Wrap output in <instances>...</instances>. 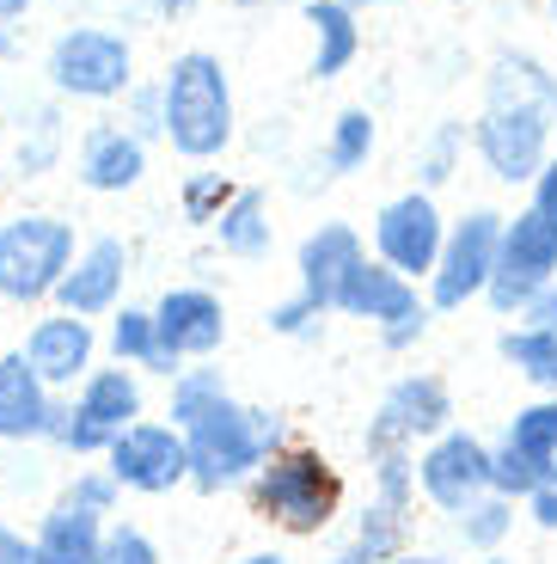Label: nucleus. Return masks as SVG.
Returning a JSON list of instances; mask_svg holds the SVG:
<instances>
[{"instance_id":"f257e3e1","label":"nucleus","mask_w":557,"mask_h":564,"mask_svg":"<svg viewBox=\"0 0 557 564\" xmlns=\"http://www.w3.org/2000/svg\"><path fill=\"white\" fill-rule=\"evenodd\" d=\"M557 123V80L533 56H502L490 68V111L478 123V154L509 184L545 166V135Z\"/></svg>"},{"instance_id":"f03ea898","label":"nucleus","mask_w":557,"mask_h":564,"mask_svg":"<svg viewBox=\"0 0 557 564\" xmlns=\"http://www.w3.org/2000/svg\"><path fill=\"white\" fill-rule=\"evenodd\" d=\"M166 135L178 154L209 160L227 148L233 135V99H227V74L215 56L190 50V56L172 62L166 74Z\"/></svg>"},{"instance_id":"7ed1b4c3","label":"nucleus","mask_w":557,"mask_h":564,"mask_svg":"<svg viewBox=\"0 0 557 564\" xmlns=\"http://www.w3.org/2000/svg\"><path fill=\"white\" fill-rule=\"evenodd\" d=\"M343 503V479L319 448H282L258 466V516L282 522L288 534H319Z\"/></svg>"},{"instance_id":"20e7f679","label":"nucleus","mask_w":557,"mask_h":564,"mask_svg":"<svg viewBox=\"0 0 557 564\" xmlns=\"http://www.w3.org/2000/svg\"><path fill=\"white\" fill-rule=\"evenodd\" d=\"M74 264V227L56 215H19L0 227V295L43 301Z\"/></svg>"},{"instance_id":"39448f33","label":"nucleus","mask_w":557,"mask_h":564,"mask_svg":"<svg viewBox=\"0 0 557 564\" xmlns=\"http://www.w3.org/2000/svg\"><path fill=\"white\" fill-rule=\"evenodd\" d=\"M135 417H141V387H135V375L117 362V368H92V375H86L80 399L50 417V436L74 454H105L117 430H129Z\"/></svg>"},{"instance_id":"423d86ee","label":"nucleus","mask_w":557,"mask_h":564,"mask_svg":"<svg viewBox=\"0 0 557 564\" xmlns=\"http://www.w3.org/2000/svg\"><path fill=\"white\" fill-rule=\"evenodd\" d=\"M178 436H184L190 485H203V491H221V485L245 479L251 466H264V448H258V436H251V411L233 405V399L209 405L190 430H178Z\"/></svg>"},{"instance_id":"0eeeda50","label":"nucleus","mask_w":557,"mask_h":564,"mask_svg":"<svg viewBox=\"0 0 557 564\" xmlns=\"http://www.w3.org/2000/svg\"><path fill=\"white\" fill-rule=\"evenodd\" d=\"M557 270V221L539 209H521L515 221L502 227V246H496V270H490L484 295L496 301L502 313L527 307Z\"/></svg>"},{"instance_id":"6e6552de","label":"nucleus","mask_w":557,"mask_h":564,"mask_svg":"<svg viewBox=\"0 0 557 564\" xmlns=\"http://www.w3.org/2000/svg\"><path fill=\"white\" fill-rule=\"evenodd\" d=\"M117 503V479L111 473H80L74 491L62 497L37 528V564H92L98 540H105V516Z\"/></svg>"},{"instance_id":"1a4fd4ad","label":"nucleus","mask_w":557,"mask_h":564,"mask_svg":"<svg viewBox=\"0 0 557 564\" xmlns=\"http://www.w3.org/2000/svg\"><path fill=\"white\" fill-rule=\"evenodd\" d=\"M331 307L356 313V319H380V325H386V344H392V350H404L411 338H423V325H429V307L417 301V289H411L398 270L368 264V258L343 276V289H337Z\"/></svg>"},{"instance_id":"9d476101","label":"nucleus","mask_w":557,"mask_h":564,"mask_svg":"<svg viewBox=\"0 0 557 564\" xmlns=\"http://www.w3.org/2000/svg\"><path fill=\"white\" fill-rule=\"evenodd\" d=\"M111 473L117 479V491H148V497H160V491H172V485H184L190 479V466H184V436L172 430V423H129V430H117L111 436Z\"/></svg>"},{"instance_id":"9b49d317","label":"nucleus","mask_w":557,"mask_h":564,"mask_svg":"<svg viewBox=\"0 0 557 564\" xmlns=\"http://www.w3.org/2000/svg\"><path fill=\"white\" fill-rule=\"evenodd\" d=\"M496 246H502V215L478 209L466 215L454 234L441 240V258H435V307H466L472 295H484L490 270H496Z\"/></svg>"},{"instance_id":"f8f14e48","label":"nucleus","mask_w":557,"mask_h":564,"mask_svg":"<svg viewBox=\"0 0 557 564\" xmlns=\"http://www.w3.org/2000/svg\"><path fill=\"white\" fill-rule=\"evenodd\" d=\"M50 74L74 99H111V93L129 86V43L111 37V31H92V25L68 31L50 50Z\"/></svg>"},{"instance_id":"ddd939ff","label":"nucleus","mask_w":557,"mask_h":564,"mask_svg":"<svg viewBox=\"0 0 557 564\" xmlns=\"http://www.w3.org/2000/svg\"><path fill=\"white\" fill-rule=\"evenodd\" d=\"M447 417H454L447 387L435 381V375H404V381L380 399L374 423H368V448H374V454H398V448H411L417 436L447 430Z\"/></svg>"},{"instance_id":"4468645a","label":"nucleus","mask_w":557,"mask_h":564,"mask_svg":"<svg viewBox=\"0 0 557 564\" xmlns=\"http://www.w3.org/2000/svg\"><path fill=\"white\" fill-rule=\"evenodd\" d=\"M374 240H380V264L398 270V276L411 282V276H429V270H435L447 234H441V215H435V203L411 191V197H398V203H386V209H380Z\"/></svg>"},{"instance_id":"2eb2a0df","label":"nucleus","mask_w":557,"mask_h":564,"mask_svg":"<svg viewBox=\"0 0 557 564\" xmlns=\"http://www.w3.org/2000/svg\"><path fill=\"white\" fill-rule=\"evenodd\" d=\"M417 479L429 491V503H441L447 516H460V509H472L490 491V448L478 436H466V430H447L417 460Z\"/></svg>"},{"instance_id":"dca6fc26","label":"nucleus","mask_w":557,"mask_h":564,"mask_svg":"<svg viewBox=\"0 0 557 564\" xmlns=\"http://www.w3.org/2000/svg\"><path fill=\"white\" fill-rule=\"evenodd\" d=\"M154 338H160V356H166V362H178V356H209L215 344L227 338V313H221V301L203 295V289H172L154 307Z\"/></svg>"},{"instance_id":"f3484780","label":"nucleus","mask_w":557,"mask_h":564,"mask_svg":"<svg viewBox=\"0 0 557 564\" xmlns=\"http://www.w3.org/2000/svg\"><path fill=\"white\" fill-rule=\"evenodd\" d=\"M92 325L74 319V313H62V319H37L31 325V338H25V368L37 375L43 387H74L92 375Z\"/></svg>"},{"instance_id":"a211bd4d","label":"nucleus","mask_w":557,"mask_h":564,"mask_svg":"<svg viewBox=\"0 0 557 564\" xmlns=\"http://www.w3.org/2000/svg\"><path fill=\"white\" fill-rule=\"evenodd\" d=\"M123 270H129L123 240H92V246H86V252L68 264V276L56 282L62 313H74V319H92V313L117 307V295H123Z\"/></svg>"},{"instance_id":"6ab92c4d","label":"nucleus","mask_w":557,"mask_h":564,"mask_svg":"<svg viewBox=\"0 0 557 564\" xmlns=\"http://www.w3.org/2000/svg\"><path fill=\"white\" fill-rule=\"evenodd\" d=\"M356 264H362V240H356L343 221H325L319 234H307V246H301V301H307L313 313H325Z\"/></svg>"},{"instance_id":"aec40b11","label":"nucleus","mask_w":557,"mask_h":564,"mask_svg":"<svg viewBox=\"0 0 557 564\" xmlns=\"http://www.w3.org/2000/svg\"><path fill=\"white\" fill-rule=\"evenodd\" d=\"M50 387L25 368V356H0V442H31L50 436Z\"/></svg>"},{"instance_id":"412c9836","label":"nucleus","mask_w":557,"mask_h":564,"mask_svg":"<svg viewBox=\"0 0 557 564\" xmlns=\"http://www.w3.org/2000/svg\"><path fill=\"white\" fill-rule=\"evenodd\" d=\"M148 172V154H141V141L123 135V129H92L80 148V178L92 191H129V184Z\"/></svg>"},{"instance_id":"4be33fe9","label":"nucleus","mask_w":557,"mask_h":564,"mask_svg":"<svg viewBox=\"0 0 557 564\" xmlns=\"http://www.w3.org/2000/svg\"><path fill=\"white\" fill-rule=\"evenodd\" d=\"M307 25L319 31V56H313V74L319 80H331V74H343L349 62H356V19H349L343 0H313L307 7Z\"/></svg>"},{"instance_id":"5701e85b","label":"nucleus","mask_w":557,"mask_h":564,"mask_svg":"<svg viewBox=\"0 0 557 564\" xmlns=\"http://www.w3.org/2000/svg\"><path fill=\"white\" fill-rule=\"evenodd\" d=\"M215 227H221L227 252H239V258L270 252V203H264V191H233V203L215 215Z\"/></svg>"},{"instance_id":"b1692460","label":"nucleus","mask_w":557,"mask_h":564,"mask_svg":"<svg viewBox=\"0 0 557 564\" xmlns=\"http://www.w3.org/2000/svg\"><path fill=\"white\" fill-rule=\"evenodd\" d=\"M111 350H117V362H135V368H160V375H178V362H166V356H160L154 313H141V307H123V319L111 325Z\"/></svg>"},{"instance_id":"393cba45","label":"nucleus","mask_w":557,"mask_h":564,"mask_svg":"<svg viewBox=\"0 0 557 564\" xmlns=\"http://www.w3.org/2000/svg\"><path fill=\"white\" fill-rule=\"evenodd\" d=\"M227 387H221V368H178L172 375V430H190L209 405H221Z\"/></svg>"},{"instance_id":"a878e982","label":"nucleus","mask_w":557,"mask_h":564,"mask_svg":"<svg viewBox=\"0 0 557 564\" xmlns=\"http://www.w3.org/2000/svg\"><path fill=\"white\" fill-rule=\"evenodd\" d=\"M502 356L533 375L539 387H557V332H539V325H521V332H502Z\"/></svg>"},{"instance_id":"bb28decb","label":"nucleus","mask_w":557,"mask_h":564,"mask_svg":"<svg viewBox=\"0 0 557 564\" xmlns=\"http://www.w3.org/2000/svg\"><path fill=\"white\" fill-rule=\"evenodd\" d=\"M509 448L527 454V460H539V466L557 460V399H545V405H527L515 423H509Z\"/></svg>"},{"instance_id":"cd10ccee","label":"nucleus","mask_w":557,"mask_h":564,"mask_svg":"<svg viewBox=\"0 0 557 564\" xmlns=\"http://www.w3.org/2000/svg\"><path fill=\"white\" fill-rule=\"evenodd\" d=\"M539 485H545V466H539V460L515 454L509 442L490 454V491H496V497H509V503H515V497H533Z\"/></svg>"},{"instance_id":"c85d7f7f","label":"nucleus","mask_w":557,"mask_h":564,"mask_svg":"<svg viewBox=\"0 0 557 564\" xmlns=\"http://www.w3.org/2000/svg\"><path fill=\"white\" fill-rule=\"evenodd\" d=\"M368 148H374V117L368 111H343L331 129V148H325V160H331V172H356L368 160Z\"/></svg>"},{"instance_id":"c756f323","label":"nucleus","mask_w":557,"mask_h":564,"mask_svg":"<svg viewBox=\"0 0 557 564\" xmlns=\"http://www.w3.org/2000/svg\"><path fill=\"white\" fill-rule=\"evenodd\" d=\"M460 528H466V546H496L509 528H515V503L496 491H484L472 509H460Z\"/></svg>"},{"instance_id":"7c9ffc66","label":"nucleus","mask_w":557,"mask_h":564,"mask_svg":"<svg viewBox=\"0 0 557 564\" xmlns=\"http://www.w3.org/2000/svg\"><path fill=\"white\" fill-rule=\"evenodd\" d=\"M92 564H160V552H154V540L141 534V528L123 522V528H105Z\"/></svg>"},{"instance_id":"2f4dec72","label":"nucleus","mask_w":557,"mask_h":564,"mask_svg":"<svg viewBox=\"0 0 557 564\" xmlns=\"http://www.w3.org/2000/svg\"><path fill=\"white\" fill-rule=\"evenodd\" d=\"M227 203H233V184H227L221 172H196V178L184 184V221H215Z\"/></svg>"},{"instance_id":"473e14b6","label":"nucleus","mask_w":557,"mask_h":564,"mask_svg":"<svg viewBox=\"0 0 557 564\" xmlns=\"http://www.w3.org/2000/svg\"><path fill=\"white\" fill-rule=\"evenodd\" d=\"M251 436H258V448H264V460H270V454H282V442H288V423H282L276 411H251Z\"/></svg>"},{"instance_id":"72a5a7b5","label":"nucleus","mask_w":557,"mask_h":564,"mask_svg":"<svg viewBox=\"0 0 557 564\" xmlns=\"http://www.w3.org/2000/svg\"><path fill=\"white\" fill-rule=\"evenodd\" d=\"M527 325H539V332H557V282H545L539 295L527 301Z\"/></svg>"},{"instance_id":"f704fd0d","label":"nucleus","mask_w":557,"mask_h":564,"mask_svg":"<svg viewBox=\"0 0 557 564\" xmlns=\"http://www.w3.org/2000/svg\"><path fill=\"white\" fill-rule=\"evenodd\" d=\"M533 184H539V203H533V209L557 221V160H545V166L533 172Z\"/></svg>"},{"instance_id":"c9c22d12","label":"nucleus","mask_w":557,"mask_h":564,"mask_svg":"<svg viewBox=\"0 0 557 564\" xmlns=\"http://www.w3.org/2000/svg\"><path fill=\"white\" fill-rule=\"evenodd\" d=\"M0 564H37V546L13 528H0Z\"/></svg>"},{"instance_id":"e433bc0d","label":"nucleus","mask_w":557,"mask_h":564,"mask_svg":"<svg viewBox=\"0 0 557 564\" xmlns=\"http://www.w3.org/2000/svg\"><path fill=\"white\" fill-rule=\"evenodd\" d=\"M527 503H533V522L551 528V534H557V485H539V491H533Z\"/></svg>"},{"instance_id":"4c0bfd02","label":"nucleus","mask_w":557,"mask_h":564,"mask_svg":"<svg viewBox=\"0 0 557 564\" xmlns=\"http://www.w3.org/2000/svg\"><path fill=\"white\" fill-rule=\"evenodd\" d=\"M331 564H386V558H380V552H368L362 540H356V546H343V552H337Z\"/></svg>"},{"instance_id":"58836bf2","label":"nucleus","mask_w":557,"mask_h":564,"mask_svg":"<svg viewBox=\"0 0 557 564\" xmlns=\"http://www.w3.org/2000/svg\"><path fill=\"white\" fill-rule=\"evenodd\" d=\"M239 564H288L282 552H251V558H239Z\"/></svg>"},{"instance_id":"ea45409f","label":"nucleus","mask_w":557,"mask_h":564,"mask_svg":"<svg viewBox=\"0 0 557 564\" xmlns=\"http://www.w3.org/2000/svg\"><path fill=\"white\" fill-rule=\"evenodd\" d=\"M0 13L13 19V13H25V0H0Z\"/></svg>"},{"instance_id":"a19ab883","label":"nucleus","mask_w":557,"mask_h":564,"mask_svg":"<svg viewBox=\"0 0 557 564\" xmlns=\"http://www.w3.org/2000/svg\"><path fill=\"white\" fill-rule=\"evenodd\" d=\"M386 564H447V558H386Z\"/></svg>"},{"instance_id":"79ce46f5","label":"nucleus","mask_w":557,"mask_h":564,"mask_svg":"<svg viewBox=\"0 0 557 564\" xmlns=\"http://www.w3.org/2000/svg\"><path fill=\"white\" fill-rule=\"evenodd\" d=\"M545 485H557V460H551V466H545Z\"/></svg>"},{"instance_id":"37998d69","label":"nucleus","mask_w":557,"mask_h":564,"mask_svg":"<svg viewBox=\"0 0 557 564\" xmlns=\"http://www.w3.org/2000/svg\"><path fill=\"white\" fill-rule=\"evenodd\" d=\"M343 7H380V0H343Z\"/></svg>"},{"instance_id":"c03bdc74","label":"nucleus","mask_w":557,"mask_h":564,"mask_svg":"<svg viewBox=\"0 0 557 564\" xmlns=\"http://www.w3.org/2000/svg\"><path fill=\"white\" fill-rule=\"evenodd\" d=\"M551 13H557V0H551Z\"/></svg>"}]
</instances>
